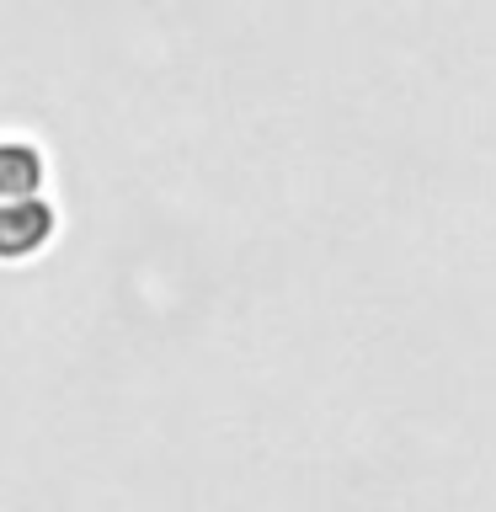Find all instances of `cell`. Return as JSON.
<instances>
[{
  "label": "cell",
  "mask_w": 496,
  "mask_h": 512,
  "mask_svg": "<svg viewBox=\"0 0 496 512\" xmlns=\"http://www.w3.org/2000/svg\"><path fill=\"white\" fill-rule=\"evenodd\" d=\"M54 235V208L48 203H32V198H16V203H0V256L6 262H22Z\"/></svg>",
  "instance_id": "cell-1"
},
{
  "label": "cell",
  "mask_w": 496,
  "mask_h": 512,
  "mask_svg": "<svg viewBox=\"0 0 496 512\" xmlns=\"http://www.w3.org/2000/svg\"><path fill=\"white\" fill-rule=\"evenodd\" d=\"M43 176V160L27 150V144H0V203H16V198H32Z\"/></svg>",
  "instance_id": "cell-2"
}]
</instances>
